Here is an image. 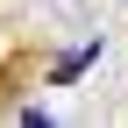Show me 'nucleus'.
Here are the masks:
<instances>
[{
    "label": "nucleus",
    "mask_w": 128,
    "mask_h": 128,
    "mask_svg": "<svg viewBox=\"0 0 128 128\" xmlns=\"http://www.w3.org/2000/svg\"><path fill=\"white\" fill-rule=\"evenodd\" d=\"M92 57H100V43H86V50H71V57H64V64H57V86H71V78H78V71H86V64H92Z\"/></svg>",
    "instance_id": "obj_1"
}]
</instances>
